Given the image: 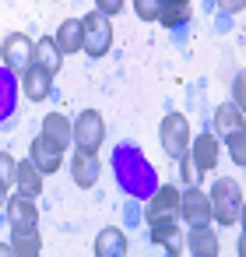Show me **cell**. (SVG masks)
<instances>
[{
	"instance_id": "obj_13",
	"label": "cell",
	"mask_w": 246,
	"mask_h": 257,
	"mask_svg": "<svg viewBox=\"0 0 246 257\" xmlns=\"http://www.w3.org/2000/svg\"><path fill=\"white\" fill-rule=\"evenodd\" d=\"M11 250L18 257H36L43 250V236L39 225H11Z\"/></svg>"
},
{
	"instance_id": "obj_22",
	"label": "cell",
	"mask_w": 246,
	"mask_h": 257,
	"mask_svg": "<svg viewBox=\"0 0 246 257\" xmlns=\"http://www.w3.org/2000/svg\"><path fill=\"white\" fill-rule=\"evenodd\" d=\"M232 131H242V109L239 106H218L214 134H232Z\"/></svg>"
},
{
	"instance_id": "obj_5",
	"label": "cell",
	"mask_w": 246,
	"mask_h": 257,
	"mask_svg": "<svg viewBox=\"0 0 246 257\" xmlns=\"http://www.w3.org/2000/svg\"><path fill=\"white\" fill-rule=\"evenodd\" d=\"M0 57H4V64L15 74H22L29 64H36V39H29L25 32H11L0 43Z\"/></svg>"
},
{
	"instance_id": "obj_4",
	"label": "cell",
	"mask_w": 246,
	"mask_h": 257,
	"mask_svg": "<svg viewBox=\"0 0 246 257\" xmlns=\"http://www.w3.org/2000/svg\"><path fill=\"white\" fill-rule=\"evenodd\" d=\"M158 138H162V148H165L169 159H183L190 152V138H193L190 134V120L183 113H169L162 120V127H158Z\"/></svg>"
},
{
	"instance_id": "obj_2",
	"label": "cell",
	"mask_w": 246,
	"mask_h": 257,
	"mask_svg": "<svg viewBox=\"0 0 246 257\" xmlns=\"http://www.w3.org/2000/svg\"><path fill=\"white\" fill-rule=\"evenodd\" d=\"M102 141H106V120H102V113H99V109H85V113H78V120L71 123V145H74L78 152H92V155H99Z\"/></svg>"
},
{
	"instance_id": "obj_11",
	"label": "cell",
	"mask_w": 246,
	"mask_h": 257,
	"mask_svg": "<svg viewBox=\"0 0 246 257\" xmlns=\"http://www.w3.org/2000/svg\"><path fill=\"white\" fill-rule=\"evenodd\" d=\"M186 250L197 253V257H218L221 243H218V232L211 229V222L190 225V232H186Z\"/></svg>"
},
{
	"instance_id": "obj_12",
	"label": "cell",
	"mask_w": 246,
	"mask_h": 257,
	"mask_svg": "<svg viewBox=\"0 0 246 257\" xmlns=\"http://www.w3.org/2000/svg\"><path fill=\"white\" fill-rule=\"evenodd\" d=\"M29 159H32V162L39 166V173L46 176V173H57V169H60V162H64V148H57L50 138L39 134V138L32 141V148H29Z\"/></svg>"
},
{
	"instance_id": "obj_23",
	"label": "cell",
	"mask_w": 246,
	"mask_h": 257,
	"mask_svg": "<svg viewBox=\"0 0 246 257\" xmlns=\"http://www.w3.org/2000/svg\"><path fill=\"white\" fill-rule=\"evenodd\" d=\"M15 173H18V162L8 152H0V187H4V190L15 183Z\"/></svg>"
},
{
	"instance_id": "obj_9",
	"label": "cell",
	"mask_w": 246,
	"mask_h": 257,
	"mask_svg": "<svg viewBox=\"0 0 246 257\" xmlns=\"http://www.w3.org/2000/svg\"><path fill=\"white\" fill-rule=\"evenodd\" d=\"M218 155H221L218 134H197V138H190V152H186V159H190L200 173H211V169L218 166Z\"/></svg>"
},
{
	"instance_id": "obj_14",
	"label": "cell",
	"mask_w": 246,
	"mask_h": 257,
	"mask_svg": "<svg viewBox=\"0 0 246 257\" xmlns=\"http://www.w3.org/2000/svg\"><path fill=\"white\" fill-rule=\"evenodd\" d=\"M193 18V0H162L158 8V25L165 29H179Z\"/></svg>"
},
{
	"instance_id": "obj_20",
	"label": "cell",
	"mask_w": 246,
	"mask_h": 257,
	"mask_svg": "<svg viewBox=\"0 0 246 257\" xmlns=\"http://www.w3.org/2000/svg\"><path fill=\"white\" fill-rule=\"evenodd\" d=\"M36 60H39L46 71L60 74V67H64V50L57 46V39H53V36H43V39H36Z\"/></svg>"
},
{
	"instance_id": "obj_1",
	"label": "cell",
	"mask_w": 246,
	"mask_h": 257,
	"mask_svg": "<svg viewBox=\"0 0 246 257\" xmlns=\"http://www.w3.org/2000/svg\"><path fill=\"white\" fill-rule=\"evenodd\" d=\"M207 201H211V218H214V222L235 225V222L242 218V187H239L235 180H228V176H225V180H214Z\"/></svg>"
},
{
	"instance_id": "obj_24",
	"label": "cell",
	"mask_w": 246,
	"mask_h": 257,
	"mask_svg": "<svg viewBox=\"0 0 246 257\" xmlns=\"http://www.w3.org/2000/svg\"><path fill=\"white\" fill-rule=\"evenodd\" d=\"M158 8H162V0H134V11L141 22H158Z\"/></svg>"
},
{
	"instance_id": "obj_19",
	"label": "cell",
	"mask_w": 246,
	"mask_h": 257,
	"mask_svg": "<svg viewBox=\"0 0 246 257\" xmlns=\"http://www.w3.org/2000/svg\"><path fill=\"white\" fill-rule=\"evenodd\" d=\"M151 243L165 246L169 253H183V243H179V225H176V218L151 222Z\"/></svg>"
},
{
	"instance_id": "obj_21",
	"label": "cell",
	"mask_w": 246,
	"mask_h": 257,
	"mask_svg": "<svg viewBox=\"0 0 246 257\" xmlns=\"http://www.w3.org/2000/svg\"><path fill=\"white\" fill-rule=\"evenodd\" d=\"M57 46L64 50V53H81V18H67V22H60V29H57Z\"/></svg>"
},
{
	"instance_id": "obj_26",
	"label": "cell",
	"mask_w": 246,
	"mask_h": 257,
	"mask_svg": "<svg viewBox=\"0 0 246 257\" xmlns=\"http://www.w3.org/2000/svg\"><path fill=\"white\" fill-rule=\"evenodd\" d=\"M179 169H183V180H186V187H197V183H200V176H204V173H200V169H197V166H193L186 155L179 159Z\"/></svg>"
},
{
	"instance_id": "obj_29",
	"label": "cell",
	"mask_w": 246,
	"mask_h": 257,
	"mask_svg": "<svg viewBox=\"0 0 246 257\" xmlns=\"http://www.w3.org/2000/svg\"><path fill=\"white\" fill-rule=\"evenodd\" d=\"M242 85H246V78L235 74V85H232V99H235V102H232V106H239V109H242Z\"/></svg>"
},
{
	"instance_id": "obj_16",
	"label": "cell",
	"mask_w": 246,
	"mask_h": 257,
	"mask_svg": "<svg viewBox=\"0 0 246 257\" xmlns=\"http://www.w3.org/2000/svg\"><path fill=\"white\" fill-rule=\"evenodd\" d=\"M95 253H99V257H123V253H127V236H123V229L106 225V229L95 236Z\"/></svg>"
},
{
	"instance_id": "obj_15",
	"label": "cell",
	"mask_w": 246,
	"mask_h": 257,
	"mask_svg": "<svg viewBox=\"0 0 246 257\" xmlns=\"http://www.w3.org/2000/svg\"><path fill=\"white\" fill-rule=\"evenodd\" d=\"M8 218H11V225H39V208H36V201L32 197H25V194H18V197H8Z\"/></svg>"
},
{
	"instance_id": "obj_10",
	"label": "cell",
	"mask_w": 246,
	"mask_h": 257,
	"mask_svg": "<svg viewBox=\"0 0 246 257\" xmlns=\"http://www.w3.org/2000/svg\"><path fill=\"white\" fill-rule=\"evenodd\" d=\"M71 176H74V183H78L81 190H92V187L99 183V176H102L99 155H92V152H74V159H71Z\"/></svg>"
},
{
	"instance_id": "obj_27",
	"label": "cell",
	"mask_w": 246,
	"mask_h": 257,
	"mask_svg": "<svg viewBox=\"0 0 246 257\" xmlns=\"http://www.w3.org/2000/svg\"><path fill=\"white\" fill-rule=\"evenodd\" d=\"M95 11H102L106 18H113V15L123 11V0H95Z\"/></svg>"
},
{
	"instance_id": "obj_30",
	"label": "cell",
	"mask_w": 246,
	"mask_h": 257,
	"mask_svg": "<svg viewBox=\"0 0 246 257\" xmlns=\"http://www.w3.org/2000/svg\"><path fill=\"white\" fill-rule=\"evenodd\" d=\"M4 208H8V190L0 187V211H4Z\"/></svg>"
},
{
	"instance_id": "obj_28",
	"label": "cell",
	"mask_w": 246,
	"mask_h": 257,
	"mask_svg": "<svg viewBox=\"0 0 246 257\" xmlns=\"http://www.w3.org/2000/svg\"><path fill=\"white\" fill-rule=\"evenodd\" d=\"M218 8L228 11V15H239V11L246 8V0H218Z\"/></svg>"
},
{
	"instance_id": "obj_18",
	"label": "cell",
	"mask_w": 246,
	"mask_h": 257,
	"mask_svg": "<svg viewBox=\"0 0 246 257\" xmlns=\"http://www.w3.org/2000/svg\"><path fill=\"white\" fill-rule=\"evenodd\" d=\"M43 138H50L57 148H67L71 145V120L64 113H46L43 116Z\"/></svg>"
},
{
	"instance_id": "obj_25",
	"label": "cell",
	"mask_w": 246,
	"mask_h": 257,
	"mask_svg": "<svg viewBox=\"0 0 246 257\" xmlns=\"http://www.w3.org/2000/svg\"><path fill=\"white\" fill-rule=\"evenodd\" d=\"M225 138H228V152H232L235 166H242V162H246V138H242V131H232V134H225Z\"/></svg>"
},
{
	"instance_id": "obj_8",
	"label": "cell",
	"mask_w": 246,
	"mask_h": 257,
	"mask_svg": "<svg viewBox=\"0 0 246 257\" xmlns=\"http://www.w3.org/2000/svg\"><path fill=\"white\" fill-rule=\"evenodd\" d=\"M144 218H148V225L151 222H165V218H179V190L176 187H158L155 190V197L144 204Z\"/></svg>"
},
{
	"instance_id": "obj_3",
	"label": "cell",
	"mask_w": 246,
	"mask_h": 257,
	"mask_svg": "<svg viewBox=\"0 0 246 257\" xmlns=\"http://www.w3.org/2000/svg\"><path fill=\"white\" fill-rule=\"evenodd\" d=\"M81 50L88 57H106L113 50V22L102 11H92L81 18Z\"/></svg>"
},
{
	"instance_id": "obj_17",
	"label": "cell",
	"mask_w": 246,
	"mask_h": 257,
	"mask_svg": "<svg viewBox=\"0 0 246 257\" xmlns=\"http://www.w3.org/2000/svg\"><path fill=\"white\" fill-rule=\"evenodd\" d=\"M15 183H18V190H22L25 197H39V194H43V173H39V166H36L32 159L18 162Z\"/></svg>"
},
{
	"instance_id": "obj_6",
	"label": "cell",
	"mask_w": 246,
	"mask_h": 257,
	"mask_svg": "<svg viewBox=\"0 0 246 257\" xmlns=\"http://www.w3.org/2000/svg\"><path fill=\"white\" fill-rule=\"evenodd\" d=\"M179 218H183L186 225L211 222V201H207V194L200 190V183H197V187H186V190L179 194Z\"/></svg>"
},
{
	"instance_id": "obj_7",
	"label": "cell",
	"mask_w": 246,
	"mask_h": 257,
	"mask_svg": "<svg viewBox=\"0 0 246 257\" xmlns=\"http://www.w3.org/2000/svg\"><path fill=\"white\" fill-rule=\"evenodd\" d=\"M22 92H25L29 102H43V99H50V92H53V71H46L39 60L29 64V67L22 71Z\"/></svg>"
}]
</instances>
